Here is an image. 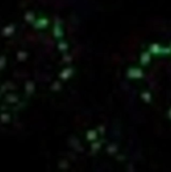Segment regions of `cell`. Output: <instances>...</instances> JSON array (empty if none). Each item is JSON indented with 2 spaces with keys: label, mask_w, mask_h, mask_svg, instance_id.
I'll list each match as a JSON object with an SVG mask.
<instances>
[{
  "label": "cell",
  "mask_w": 171,
  "mask_h": 172,
  "mask_svg": "<svg viewBox=\"0 0 171 172\" xmlns=\"http://www.w3.org/2000/svg\"><path fill=\"white\" fill-rule=\"evenodd\" d=\"M131 79L141 101L171 124V37L144 45L131 69Z\"/></svg>",
  "instance_id": "1"
}]
</instances>
